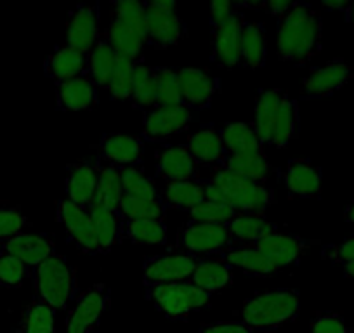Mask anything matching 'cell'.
I'll return each mask as SVG.
<instances>
[{"label": "cell", "instance_id": "cell-56", "mask_svg": "<svg viewBox=\"0 0 354 333\" xmlns=\"http://www.w3.org/2000/svg\"><path fill=\"white\" fill-rule=\"evenodd\" d=\"M346 19H347V21L351 23V25L354 26V2H351L349 9H347V12H346Z\"/></svg>", "mask_w": 354, "mask_h": 333}, {"label": "cell", "instance_id": "cell-2", "mask_svg": "<svg viewBox=\"0 0 354 333\" xmlns=\"http://www.w3.org/2000/svg\"><path fill=\"white\" fill-rule=\"evenodd\" d=\"M301 305V294L295 288H271L248 297L238 312V321L255 333H273L294 323Z\"/></svg>", "mask_w": 354, "mask_h": 333}, {"label": "cell", "instance_id": "cell-3", "mask_svg": "<svg viewBox=\"0 0 354 333\" xmlns=\"http://www.w3.org/2000/svg\"><path fill=\"white\" fill-rule=\"evenodd\" d=\"M33 280V298L54 311H66L68 305L78 297L77 271L61 254H54L49 259L30 271Z\"/></svg>", "mask_w": 354, "mask_h": 333}, {"label": "cell", "instance_id": "cell-36", "mask_svg": "<svg viewBox=\"0 0 354 333\" xmlns=\"http://www.w3.org/2000/svg\"><path fill=\"white\" fill-rule=\"evenodd\" d=\"M299 131H301V106H299V99L288 97L285 94L277 124H274L273 144L271 146L278 149L287 148L297 137Z\"/></svg>", "mask_w": 354, "mask_h": 333}, {"label": "cell", "instance_id": "cell-46", "mask_svg": "<svg viewBox=\"0 0 354 333\" xmlns=\"http://www.w3.org/2000/svg\"><path fill=\"white\" fill-rule=\"evenodd\" d=\"M30 269L21 260L16 259L11 254L0 252V287L16 290L21 287Z\"/></svg>", "mask_w": 354, "mask_h": 333}, {"label": "cell", "instance_id": "cell-54", "mask_svg": "<svg viewBox=\"0 0 354 333\" xmlns=\"http://www.w3.org/2000/svg\"><path fill=\"white\" fill-rule=\"evenodd\" d=\"M344 217H346V222L354 227V202H351L349 205H347L346 212H344Z\"/></svg>", "mask_w": 354, "mask_h": 333}, {"label": "cell", "instance_id": "cell-49", "mask_svg": "<svg viewBox=\"0 0 354 333\" xmlns=\"http://www.w3.org/2000/svg\"><path fill=\"white\" fill-rule=\"evenodd\" d=\"M322 257L323 260H328L332 264H342V266L354 263V234H351L340 243L323 245Z\"/></svg>", "mask_w": 354, "mask_h": 333}, {"label": "cell", "instance_id": "cell-45", "mask_svg": "<svg viewBox=\"0 0 354 333\" xmlns=\"http://www.w3.org/2000/svg\"><path fill=\"white\" fill-rule=\"evenodd\" d=\"M186 213L189 216V220L203 224H226L238 216L236 210L231 209L230 205L209 202V200L202 202L200 205H196L195 209H192Z\"/></svg>", "mask_w": 354, "mask_h": 333}, {"label": "cell", "instance_id": "cell-53", "mask_svg": "<svg viewBox=\"0 0 354 333\" xmlns=\"http://www.w3.org/2000/svg\"><path fill=\"white\" fill-rule=\"evenodd\" d=\"M351 2H347V0H330V2H322V8L323 9H328V11H339L342 12L344 16H346L347 9H349Z\"/></svg>", "mask_w": 354, "mask_h": 333}, {"label": "cell", "instance_id": "cell-41", "mask_svg": "<svg viewBox=\"0 0 354 333\" xmlns=\"http://www.w3.org/2000/svg\"><path fill=\"white\" fill-rule=\"evenodd\" d=\"M118 213H120L124 220H165L167 209L162 205V202H151V200L122 195L120 205H118Z\"/></svg>", "mask_w": 354, "mask_h": 333}, {"label": "cell", "instance_id": "cell-18", "mask_svg": "<svg viewBox=\"0 0 354 333\" xmlns=\"http://www.w3.org/2000/svg\"><path fill=\"white\" fill-rule=\"evenodd\" d=\"M247 12L236 11L226 23L212 30V61L219 66L234 68L241 57V33Z\"/></svg>", "mask_w": 354, "mask_h": 333}, {"label": "cell", "instance_id": "cell-29", "mask_svg": "<svg viewBox=\"0 0 354 333\" xmlns=\"http://www.w3.org/2000/svg\"><path fill=\"white\" fill-rule=\"evenodd\" d=\"M94 169H96V195L91 205H101L106 209L118 210L122 191V171L103 160H94Z\"/></svg>", "mask_w": 354, "mask_h": 333}, {"label": "cell", "instance_id": "cell-17", "mask_svg": "<svg viewBox=\"0 0 354 333\" xmlns=\"http://www.w3.org/2000/svg\"><path fill=\"white\" fill-rule=\"evenodd\" d=\"M183 104L195 111L209 110L216 94L221 91V80L200 68H177Z\"/></svg>", "mask_w": 354, "mask_h": 333}, {"label": "cell", "instance_id": "cell-9", "mask_svg": "<svg viewBox=\"0 0 354 333\" xmlns=\"http://www.w3.org/2000/svg\"><path fill=\"white\" fill-rule=\"evenodd\" d=\"M316 243L318 241L308 240V238L297 236V234L277 231V233L262 238V240L255 241L248 247H254L255 250H259L278 273V271L287 269V267L297 266L302 256Z\"/></svg>", "mask_w": 354, "mask_h": 333}, {"label": "cell", "instance_id": "cell-1", "mask_svg": "<svg viewBox=\"0 0 354 333\" xmlns=\"http://www.w3.org/2000/svg\"><path fill=\"white\" fill-rule=\"evenodd\" d=\"M323 23L318 9L309 2L295 0L294 8L277 19V53L285 63H309L322 50Z\"/></svg>", "mask_w": 354, "mask_h": 333}, {"label": "cell", "instance_id": "cell-47", "mask_svg": "<svg viewBox=\"0 0 354 333\" xmlns=\"http://www.w3.org/2000/svg\"><path fill=\"white\" fill-rule=\"evenodd\" d=\"M309 333H353V330L339 312L316 311L309 321Z\"/></svg>", "mask_w": 354, "mask_h": 333}, {"label": "cell", "instance_id": "cell-24", "mask_svg": "<svg viewBox=\"0 0 354 333\" xmlns=\"http://www.w3.org/2000/svg\"><path fill=\"white\" fill-rule=\"evenodd\" d=\"M87 54L71 49L68 46H56L44 61V75L56 84L85 75Z\"/></svg>", "mask_w": 354, "mask_h": 333}, {"label": "cell", "instance_id": "cell-38", "mask_svg": "<svg viewBox=\"0 0 354 333\" xmlns=\"http://www.w3.org/2000/svg\"><path fill=\"white\" fill-rule=\"evenodd\" d=\"M131 103L142 111L156 106V86L153 66L145 63V57L136 61L132 73V97Z\"/></svg>", "mask_w": 354, "mask_h": 333}, {"label": "cell", "instance_id": "cell-22", "mask_svg": "<svg viewBox=\"0 0 354 333\" xmlns=\"http://www.w3.org/2000/svg\"><path fill=\"white\" fill-rule=\"evenodd\" d=\"M203 259L226 264L231 269L238 267L250 276H271V274L277 273L273 266L268 263V259L259 250H255L254 247H248V245H231V247L210 254Z\"/></svg>", "mask_w": 354, "mask_h": 333}, {"label": "cell", "instance_id": "cell-42", "mask_svg": "<svg viewBox=\"0 0 354 333\" xmlns=\"http://www.w3.org/2000/svg\"><path fill=\"white\" fill-rule=\"evenodd\" d=\"M156 86V104H181L179 73L174 66H153Z\"/></svg>", "mask_w": 354, "mask_h": 333}, {"label": "cell", "instance_id": "cell-28", "mask_svg": "<svg viewBox=\"0 0 354 333\" xmlns=\"http://www.w3.org/2000/svg\"><path fill=\"white\" fill-rule=\"evenodd\" d=\"M103 33L106 35L108 42H110L111 49L115 50L117 57L134 61V63L142 59V50H145L146 40L134 28L118 21V19L110 18L108 19V25L103 28Z\"/></svg>", "mask_w": 354, "mask_h": 333}, {"label": "cell", "instance_id": "cell-37", "mask_svg": "<svg viewBox=\"0 0 354 333\" xmlns=\"http://www.w3.org/2000/svg\"><path fill=\"white\" fill-rule=\"evenodd\" d=\"M223 166L227 169V171L243 175V178L252 179L255 182H261V184H266L271 172V165L268 162V156L264 155V151L230 155Z\"/></svg>", "mask_w": 354, "mask_h": 333}, {"label": "cell", "instance_id": "cell-33", "mask_svg": "<svg viewBox=\"0 0 354 333\" xmlns=\"http://www.w3.org/2000/svg\"><path fill=\"white\" fill-rule=\"evenodd\" d=\"M219 134L227 155L264 151V146H262L254 125L248 122H227L223 127H219Z\"/></svg>", "mask_w": 354, "mask_h": 333}, {"label": "cell", "instance_id": "cell-55", "mask_svg": "<svg viewBox=\"0 0 354 333\" xmlns=\"http://www.w3.org/2000/svg\"><path fill=\"white\" fill-rule=\"evenodd\" d=\"M342 271H344V276H346L347 280L353 281V283H354V263L342 266Z\"/></svg>", "mask_w": 354, "mask_h": 333}, {"label": "cell", "instance_id": "cell-44", "mask_svg": "<svg viewBox=\"0 0 354 333\" xmlns=\"http://www.w3.org/2000/svg\"><path fill=\"white\" fill-rule=\"evenodd\" d=\"M134 61L120 59L118 57L117 66L108 80L106 93L110 94L111 101H131L132 97V73H134Z\"/></svg>", "mask_w": 354, "mask_h": 333}, {"label": "cell", "instance_id": "cell-14", "mask_svg": "<svg viewBox=\"0 0 354 333\" xmlns=\"http://www.w3.org/2000/svg\"><path fill=\"white\" fill-rule=\"evenodd\" d=\"M278 179L295 198H319L323 188V174L316 163L309 158H290L278 171Z\"/></svg>", "mask_w": 354, "mask_h": 333}, {"label": "cell", "instance_id": "cell-25", "mask_svg": "<svg viewBox=\"0 0 354 333\" xmlns=\"http://www.w3.org/2000/svg\"><path fill=\"white\" fill-rule=\"evenodd\" d=\"M285 93L280 89H259L254 104V125L262 146L273 144L274 124L280 113Z\"/></svg>", "mask_w": 354, "mask_h": 333}, {"label": "cell", "instance_id": "cell-50", "mask_svg": "<svg viewBox=\"0 0 354 333\" xmlns=\"http://www.w3.org/2000/svg\"><path fill=\"white\" fill-rule=\"evenodd\" d=\"M236 11V2H230V0H216V2H212L209 9L210 28L214 30L223 25V23H226Z\"/></svg>", "mask_w": 354, "mask_h": 333}, {"label": "cell", "instance_id": "cell-51", "mask_svg": "<svg viewBox=\"0 0 354 333\" xmlns=\"http://www.w3.org/2000/svg\"><path fill=\"white\" fill-rule=\"evenodd\" d=\"M193 333H255L254 330L248 328L247 325L240 323L238 319L231 321H216V323H203Z\"/></svg>", "mask_w": 354, "mask_h": 333}, {"label": "cell", "instance_id": "cell-10", "mask_svg": "<svg viewBox=\"0 0 354 333\" xmlns=\"http://www.w3.org/2000/svg\"><path fill=\"white\" fill-rule=\"evenodd\" d=\"M354 78V66L344 59H333L313 68L302 80L301 99H323L342 89Z\"/></svg>", "mask_w": 354, "mask_h": 333}, {"label": "cell", "instance_id": "cell-6", "mask_svg": "<svg viewBox=\"0 0 354 333\" xmlns=\"http://www.w3.org/2000/svg\"><path fill=\"white\" fill-rule=\"evenodd\" d=\"M111 307V288L94 283L78 297L64 319V333H94Z\"/></svg>", "mask_w": 354, "mask_h": 333}, {"label": "cell", "instance_id": "cell-20", "mask_svg": "<svg viewBox=\"0 0 354 333\" xmlns=\"http://www.w3.org/2000/svg\"><path fill=\"white\" fill-rule=\"evenodd\" d=\"M185 144L188 146L198 169H202V166H209V169L223 166L230 156L224 148L223 139H221L219 127L212 124H207L198 131L192 132Z\"/></svg>", "mask_w": 354, "mask_h": 333}, {"label": "cell", "instance_id": "cell-23", "mask_svg": "<svg viewBox=\"0 0 354 333\" xmlns=\"http://www.w3.org/2000/svg\"><path fill=\"white\" fill-rule=\"evenodd\" d=\"M96 169L94 162H80L68 163L66 165V178H64V195L68 202L88 209L93 203L94 195H96Z\"/></svg>", "mask_w": 354, "mask_h": 333}, {"label": "cell", "instance_id": "cell-31", "mask_svg": "<svg viewBox=\"0 0 354 333\" xmlns=\"http://www.w3.org/2000/svg\"><path fill=\"white\" fill-rule=\"evenodd\" d=\"M226 229L230 233L233 245H252L262 238L277 233L278 226L264 216H248L238 213L234 219L226 222Z\"/></svg>", "mask_w": 354, "mask_h": 333}, {"label": "cell", "instance_id": "cell-16", "mask_svg": "<svg viewBox=\"0 0 354 333\" xmlns=\"http://www.w3.org/2000/svg\"><path fill=\"white\" fill-rule=\"evenodd\" d=\"M155 181L158 182H179L195 181L198 179V165L193 160L188 146L163 144L156 149Z\"/></svg>", "mask_w": 354, "mask_h": 333}, {"label": "cell", "instance_id": "cell-27", "mask_svg": "<svg viewBox=\"0 0 354 333\" xmlns=\"http://www.w3.org/2000/svg\"><path fill=\"white\" fill-rule=\"evenodd\" d=\"M87 210L91 220H93L97 250H100V254L111 252L118 243H122L120 236L124 219L118 213V210H111L101 205H91Z\"/></svg>", "mask_w": 354, "mask_h": 333}, {"label": "cell", "instance_id": "cell-15", "mask_svg": "<svg viewBox=\"0 0 354 333\" xmlns=\"http://www.w3.org/2000/svg\"><path fill=\"white\" fill-rule=\"evenodd\" d=\"M93 149L96 151V158L117 166L120 171L142 165L145 158V141L141 135L103 134Z\"/></svg>", "mask_w": 354, "mask_h": 333}, {"label": "cell", "instance_id": "cell-13", "mask_svg": "<svg viewBox=\"0 0 354 333\" xmlns=\"http://www.w3.org/2000/svg\"><path fill=\"white\" fill-rule=\"evenodd\" d=\"M101 6L78 4L66 19V46L82 54H88L101 35Z\"/></svg>", "mask_w": 354, "mask_h": 333}, {"label": "cell", "instance_id": "cell-8", "mask_svg": "<svg viewBox=\"0 0 354 333\" xmlns=\"http://www.w3.org/2000/svg\"><path fill=\"white\" fill-rule=\"evenodd\" d=\"M198 117V111L186 104H156L142 111V141L165 142L181 134Z\"/></svg>", "mask_w": 354, "mask_h": 333}, {"label": "cell", "instance_id": "cell-12", "mask_svg": "<svg viewBox=\"0 0 354 333\" xmlns=\"http://www.w3.org/2000/svg\"><path fill=\"white\" fill-rule=\"evenodd\" d=\"M56 219L66 233L68 241L77 248L78 252L87 254V256L100 254L96 238H94L93 220H91L87 209H82V207L68 202L66 198L57 200Z\"/></svg>", "mask_w": 354, "mask_h": 333}, {"label": "cell", "instance_id": "cell-4", "mask_svg": "<svg viewBox=\"0 0 354 333\" xmlns=\"http://www.w3.org/2000/svg\"><path fill=\"white\" fill-rule=\"evenodd\" d=\"M145 297L170 321H188L189 316L207 309L212 302V295L189 281L146 287Z\"/></svg>", "mask_w": 354, "mask_h": 333}, {"label": "cell", "instance_id": "cell-26", "mask_svg": "<svg viewBox=\"0 0 354 333\" xmlns=\"http://www.w3.org/2000/svg\"><path fill=\"white\" fill-rule=\"evenodd\" d=\"M160 202L167 210H181L189 212L205 202V189L200 179L179 182H160Z\"/></svg>", "mask_w": 354, "mask_h": 333}, {"label": "cell", "instance_id": "cell-40", "mask_svg": "<svg viewBox=\"0 0 354 333\" xmlns=\"http://www.w3.org/2000/svg\"><path fill=\"white\" fill-rule=\"evenodd\" d=\"M122 191L124 195L134 196V198L160 202L158 186H156L155 179L146 174L142 165L129 166L122 171Z\"/></svg>", "mask_w": 354, "mask_h": 333}, {"label": "cell", "instance_id": "cell-19", "mask_svg": "<svg viewBox=\"0 0 354 333\" xmlns=\"http://www.w3.org/2000/svg\"><path fill=\"white\" fill-rule=\"evenodd\" d=\"M0 252L11 254L32 271L56 254V243L47 233H19L0 241Z\"/></svg>", "mask_w": 354, "mask_h": 333}, {"label": "cell", "instance_id": "cell-34", "mask_svg": "<svg viewBox=\"0 0 354 333\" xmlns=\"http://www.w3.org/2000/svg\"><path fill=\"white\" fill-rule=\"evenodd\" d=\"M122 241L132 245H165L169 240V229L165 220L138 219L122 222Z\"/></svg>", "mask_w": 354, "mask_h": 333}, {"label": "cell", "instance_id": "cell-35", "mask_svg": "<svg viewBox=\"0 0 354 333\" xmlns=\"http://www.w3.org/2000/svg\"><path fill=\"white\" fill-rule=\"evenodd\" d=\"M196 269L193 271L189 283L198 287L200 290L207 292V294L214 295L217 292H223L227 288L233 281V269L226 264L214 263V260L205 259H196Z\"/></svg>", "mask_w": 354, "mask_h": 333}, {"label": "cell", "instance_id": "cell-7", "mask_svg": "<svg viewBox=\"0 0 354 333\" xmlns=\"http://www.w3.org/2000/svg\"><path fill=\"white\" fill-rule=\"evenodd\" d=\"M231 245L233 241L227 233L226 224H203L188 220L176 233L174 252L195 257V259H203V257L224 250Z\"/></svg>", "mask_w": 354, "mask_h": 333}, {"label": "cell", "instance_id": "cell-43", "mask_svg": "<svg viewBox=\"0 0 354 333\" xmlns=\"http://www.w3.org/2000/svg\"><path fill=\"white\" fill-rule=\"evenodd\" d=\"M146 2L139 0H115L110 4V18L118 19L141 33L146 40Z\"/></svg>", "mask_w": 354, "mask_h": 333}, {"label": "cell", "instance_id": "cell-5", "mask_svg": "<svg viewBox=\"0 0 354 333\" xmlns=\"http://www.w3.org/2000/svg\"><path fill=\"white\" fill-rule=\"evenodd\" d=\"M146 46L153 49H169L188 39V26L177 15L172 0L146 2Z\"/></svg>", "mask_w": 354, "mask_h": 333}, {"label": "cell", "instance_id": "cell-48", "mask_svg": "<svg viewBox=\"0 0 354 333\" xmlns=\"http://www.w3.org/2000/svg\"><path fill=\"white\" fill-rule=\"evenodd\" d=\"M30 226L28 217L23 213L19 207H6L0 209V241L16 236L19 233H25Z\"/></svg>", "mask_w": 354, "mask_h": 333}, {"label": "cell", "instance_id": "cell-30", "mask_svg": "<svg viewBox=\"0 0 354 333\" xmlns=\"http://www.w3.org/2000/svg\"><path fill=\"white\" fill-rule=\"evenodd\" d=\"M268 59V37L262 21L247 19L241 33V57L240 64L250 70H259Z\"/></svg>", "mask_w": 354, "mask_h": 333}, {"label": "cell", "instance_id": "cell-11", "mask_svg": "<svg viewBox=\"0 0 354 333\" xmlns=\"http://www.w3.org/2000/svg\"><path fill=\"white\" fill-rule=\"evenodd\" d=\"M198 260L195 257L183 256L177 252L149 256L142 260V283L146 287L155 285L181 283L192 278Z\"/></svg>", "mask_w": 354, "mask_h": 333}, {"label": "cell", "instance_id": "cell-52", "mask_svg": "<svg viewBox=\"0 0 354 333\" xmlns=\"http://www.w3.org/2000/svg\"><path fill=\"white\" fill-rule=\"evenodd\" d=\"M294 4L295 0H268V2H262V11L270 15L271 18L280 19L294 8Z\"/></svg>", "mask_w": 354, "mask_h": 333}, {"label": "cell", "instance_id": "cell-39", "mask_svg": "<svg viewBox=\"0 0 354 333\" xmlns=\"http://www.w3.org/2000/svg\"><path fill=\"white\" fill-rule=\"evenodd\" d=\"M56 311L33 298L26 305L15 333H56Z\"/></svg>", "mask_w": 354, "mask_h": 333}, {"label": "cell", "instance_id": "cell-32", "mask_svg": "<svg viewBox=\"0 0 354 333\" xmlns=\"http://www.w3.org/2000/svg\"><path fill=\"white\" fill-rule=\"evenodd\" d=\"M117 54L111 49L106 35L101 30L100 39L94 44L91 53L87 54V71H85V75L94 82V86L97 89H106L108 80H110L111 73L117 66Z\"/></svg>", "mask_w": 354, "mask_h": 333}, {"label": "cell", "instance_id": "cell-21", "mask_svg": "<svg viewBox=\"0 0 354 333\" xmlns=\"http://www.w3.org/2000/svg\"><path fill=\"white\" fill-rule=\"evenodd\" d=\"M100 103V89L87 77L71 78L56 84V106L59 111H87Z\"/></svg>", "mask_w": 354, "mask_h": 333}]
</instances>
